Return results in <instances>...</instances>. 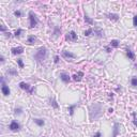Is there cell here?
<instances>
[{"instance_id":"ba28073f","label":"cell","mask_w":137,"mask_h":137,"mask_svg":"<svg viewBox=\"0 0 137 137\" xmlns=\"http://www.w3.org/2000/svg\"><path fill=\"white\" fill-rule=\"evenodd\" d=\"M77 39H78V37H77V33L74 30L70 31L68 34H65V40L67 41H72V42H75V41H77Z\"/></svg>"},{"instance_id":"9c48e42d","label":"cell","mask_w":137,"mask_h":137,"mask_svg":"<svg viewBox=\"0 0 137 137\" xmlns=\"http://www.w3.org/2000/svg\"><path fill=\"white\" fill-rule=\"evenodd\" d=\"M11 52H12V55H14V56L22 55V54L24 52V47H23V46L12 47V48H11Z\"/></svg>"},{"instance_id":"30bf717a","label":"cell","mask_w":137,"mask_h":137,"mask_svg":"<svg viewBox=\"0 0 137 137\" xmlns=\"http://www.w3.org/2000/svg\"><path fill=\"white\" fill-rule=\"evenodd\" d=\"M1 92H2V94L4 95V97H8V95L11 94L10 88H9V86L7 84H5V82H1Z\"/></svg>"},{"instance_id":"3957f363","label":"cell","mask_w":137,"mask_h":137,"mask_svg":"<svg viewBox=\"0 0 137 137\" xmlns=\"http://www.w3.org/2000/svg\"><path fill=\"white\" fill-rule=\"evenodd\" d=\"M28 18H29V28L30 29H33L38 26L39 24V18L37 14L34 13L33 11H29L28 12Z\"/></svg>"},{"instance_id":"9a60e30c","label":"cell","mask_w":137,"mask_h":137,"mask_svg":"<svg viewBox=\"0 0 137 137\" xmlns=\"http://www.w3.org/2000/svg\"><path fill=\"white\" fill-rule=\"evenodd\" d=\"M93 34H94L97 38H99V39L104 38V31L102 30V29H100V28L93 29Z\"/></svg>"},{"instance_id":"4dcf8cb0","label":"cell","mask_w":137,"mask_h":137,"mask_svg":"<svg viewBox=\"0 0 137 137\" xmlns=\"http://www.w3.org/2000/svg\"><path fill=\"white\" fill-rule=\"evenodd\" d=\"M4 37H5V38L11 39V38H13V37H14V34H13V33H11L10 31H7V32L4 33Z\"/></svg>"},{"instance_id":"277c9868","label":"cell","mask_w":137,"mask_h":137,"mask_svg":"<svg viewBox=\"0 0 137 137\" xmlns=\"http://www.w3.org/2000/svg\"><path fill=\"white\" fill-rule=\"evenodd\" d=\"M18 86H19V88L22 89V90H25L29 94H32L33 91H34V87H30V85L27 84V82H25V81H20L18 84Z\"/></svg>"},{"instance_id":"d6986e66","label":"cell","mask_w":137,"mask_h":137,"mask_svg":"<svg viewBox=\"0 0 137 137\" xmlns=\"http://www.w3.org/2000/svg\"><path fill=\"white\" fill-rule=\"evenodd\" d=\"M108 45L111 47V48H118V47L120 46V41H119V40H116V39H115V40H111Z\"/></svg>"},{"instance_id":"74e56055","label":"cell","mask_w":137,"mask_h":137,"mask_svg":"<svg viewBox=\"0 0 137 137\" xmlns=\"http://www.w3.org/2000/svg\"><path fill=\"white\" fill-rule=\"evenodd\" d=\"M108 112H109V114H112V112H114V108H111V107H110V108H108Z\"/></svg>"},{"instance_id":"8992f818","label":"cell","mask_w":137,"mask_h":137,"mask_svg":"<svg viewBox=\"0 0 137 137\" xmlns=\"http://www.w3.org/2000/svg\"><path fill=\"white\" fill-rule=\"evenodd\" d=\"M61 56L67 59V60H73V59L76 58V55L72 51H68V50H62L61 51Z\"/></svg>"},{"instance_id":"4fadbf2b","label":"cell","mask_w":137,"mask_h":137,"mask_svg":"<svg viewBox=\"0 0 137 137\" xmlns=\"http://www.w3.org/2000/svg\"><path fill=\"white\" fill-rule=\"evenodd\" d=\"M106 17L108 19L112 20V22H118L119 18H120V16H119V14H117V13H108V14H106Z\"/></svg>"},{"instance_id":"cb8c5ba5","label":"cell","mask_w":137,"mask_h":137,"mask_svg":"<svg viewBox=\"0 0 137 137\" xmlns=\"http://www.w3.org/2000/svg\"><path fill=\"white\" fill-rule=\"evenodd\" d=\"M23 32H24V30H23L22 28H17L16 30L14 31V33H13V34H14V37H15V38H19L20 35L23 34Z\"/></svg>"},{"instance_id":"d4e9b609","label":"cell","mask_w":137,"mask_h":137,"mask_svg":"<svg viewBox=\"0 0 137 137\" xmlns=\"http://www.w3.org/2000/svg\"><path fill=\"white\" fill-rule=\"evenodd\" d=\"M131 86L134 88H137V76H133L131 78Z\"/></svg>"},{"instance_id":"f1b7e54d","label":"cell","mask_w":137,"mask_h":137,"mask_svg":"<svg viewBox=\"0 0 137 137\" xmlns=\"http://www.w3.org/2000/svg\"><path fill=\"white\" fill-rule=\"evenodd\" d=\"M23 13H22V11L20 10H15L14 11V16L15 17H22Z\"/></svg>"},{"instance_id":"52a82bcc","label":"cell","mask_w":137,"mask_h":137,"mask_svg":"<svg viewBox=\"0 0 137 137\" xmlns=\"http://www.w3.org/2000/svg\"><path fill=\"white\" fill-rule=\"evenodd\" d=\"M59 77H60V80L63 82V84H69V82L71 81V79H72V76H70L65 72H61L60 75H59Z\"/></svg>"},{"instance_id":"7c38bea8","label":"cell","mask_w":137,"mask_h":137,"mask_svg":"<svg viewBox=\"0 0 137 137\" xmlns=\"http://www.w3.org/2000/svg\"><path fill=\"white\" fill-rule=\"evenodd\" d=\"M82 77H84V72H81V71H78L77 73H75L73 76H72V79L74 81H80L82 79Z\"/></svg>"},{"instance_id":"7402d4cb","label":"cell","mask_w":137,"mask_h":137,"mask_svg":"<svg viewBox=\"0 0 137 137\" xmlns=\"http://www.w3.org/2000/svg\"><path fill=\"white\" fill-rule=\"evenodd\" d=\"M7 74H8L9 76H12V77H14V76H17V75H18L17 71H16L15 69H13V68H10V69L7 71Z\"/></svg>"},{"instance_id":"ffe728a7","label":"cell","mask_w":137,"mask_h":137,"mask_svg":"<svg viewBox=\"0 0 137 137\" xmlns=\"http://www.w3.org/2000/svg\"><path fill=\"white\" fill-rule=\"evenodd\" d=\"M77 106H78V103H75V104H71V105H69L68 110H69L70 116H73V115H74V112H75V108H76Z\"/></svg>"},{"instance_id":"4316f807","label":"cell","mask_w":137,"mask_h":137,"mask_svg":"<svg viewBox=\"0 0 137 137\" xmlns=\"http://www.w3.org/2000/svg\"><path fill=\"white\" fill-rule=\"evenodd\" d=\"M91 34H93V28H89V29H87V30L84 31L85 37H90Z\"/></svg>"},{"instance_id":"d6a6232c","label":"cell","mask_w":137,"mask_h":137,"mask_svg":"<svg viewBox=\"0 0 137 137\" xmlns=\"http://www.w3.org/2000/svg\"><path fill=\"white\" fill-rule=\"evenodd\" d=\"M59 61H60V57H59L58 55H56L55 57H54V62L57 64V63H59Z\"/></svg>"},{"instance_id":"484cf974","label":"cell","mask_w":137,"mask_h":137,"mask_svg":"<svg viewBox=\"0 0 137 137\" xmlns=\"http://www.w3.org/2000/svg\"><path fill=\"white\" fill-rule=\"evenodd\" d=\"M23 111H24V109L22 108V107H16V108L14 109V115L15 116H20L23 114Z\"/></svg>"},{"instance_id":"7a4b0ae2","label":"cell","mask_w":137,"mask_h":137,"mask_svg":"<svg viewBox=\"0 0 137 137\" xmlns=\"http://www.w3.org/2000/svg\"><path fill=\"white\" fill-rule=\"evenodd\" d=\"M47 54H48L47 48L45 46H42V47H40V48L37 50V52L33 55V58H34V60L37 61L38 63H41V62H43L46 59Z\"/></svg>"},{"instance_id":"2e32d148","label":"cell","mask_w":137,"mask_h":137,"mask_svg":"<svg viewBox=\"0 0 137 137\" xmlns=\"http://www.w3.org/2000/svg\"><path fill=\"white\" fill-rule=\"evenodd\" d=\"M60 34H61V28L59 27V26H55V27H54V31H52L54 38H56V39H57Z\"/></svg>"},{"instance_id":"5bb4252c","label":"cell","mask_w":137,"mask_h":137,"mask_svg":"<svg viewBox=\"0 0 137 137\" xmlns=\"http://www.w3.org/2000/svg\"><path fill=\"white\" fill-rule=\"evenodd\" d=\"M119 123L118 122H116V123H114V128H112V135H111V137H117L118 135H119V133H120V129H119Z\"/></svg>"},{"instance_id":"d590c367","label":"cell","mask_w":137,"mask_h":137,"mask_svg":"<svg viewBox=\"0 0 137 137\" xmlns=\"http://www.w3.org/2000/svg\"><path fill=\"white\" fill-rule=\"evenodd\" d=\"M93 137H102V133H101V131H98V132L93 135Z\"/></svg>"},{"instance_id":"836d02e7","label":"cell","mask_w":137,"mask_h":137,"mask_svg":"<svg viewBox=\"0 0 137 137\" xmlns=\"http://www.w3.org/2000/svg\"><path fill=\"white\" fill-rule=\"evenodd\" d=\"M133 26L137 27V14L134 15V17H133Z\"/></svg>"},{"instance_id":"8fae6325","label":"cell","mask_w":137,"mask_h":137,"mask_svg":"<svg viewBox=\"0 0 137 137\" xmlns=\"http://www.w3.org/2000/svg\"><path fill=\"white\" fill-rule=\"evenodd\" d=\"M125 55H127V57L130 59V60L135 61V59H136V55H135V52H134L132 49L127 48V50H125Z\"/></svg>"},{"instance_id":"f546056e","label":"cell","mask_w":137,"mask_h":137,"mask_svg":"<svg viewBox=\"0 0 137 137\" xmlns=\"http://www.w3.org/2000/svg\"><path fill=\"white\" fill-rule=\"evenodd\" d=\"M133 117H134V119H133V124L137 128V115H136V112H133Z\"/></svg>"},{"instance_id":"6da1fadb","label":"cell","mask_w":137,"mask_h":137,"mask_svg":"<svg viewBox=\"0 0 137 137\" xmlns=\"http://www.w3.org/2000/svg\"><path fill=\"white\" fill-rule=\"evenodd\" d=\"M103 115V105L101 103H93L89 107V118L91 121L99 120Z\"/></svg>"},{"instance_id":"ac0fdd59","label":"cell","mask_w":137,"mask_h":137,"mask_svg":"<svg viewBox=\"0 0 137 137\" xmlns=\"http://www.w3.org/2000/svg\"><path fill=\"white\" fill-rule=\"evenodd\" d=\"M35 42H37V38H35L34 35H29L26 40V44H28V45H33Z\"/></svg>"},{"instance_id":"e575fe53","label":"cell","mask_w":137,"mask_h":137,"mask_svg":"<svg viewBox=\"0 0 137 137\" xmlns=\"http://www.w3.org/2000/svg\"><path fill=\"white\" fill-rule=\"evenodd\" d=\"M104 49L106 50V52H108V54H110V52H111V47H110L109 45L105 46V47H104Z\"/></svg>"},{"instance_id":"603a6c76","label":"cell","mask_w":137,"mask_h":137,"mask_svg":"<svg viewBox=\"0 0 137 137\" xmlns=\"http://www.w3.org/2000/svg\"><path fill=\"white\" fill-rule=\"evenodd\" d=\"M84 20L86 22V24H88V25H93L94 24V20L91 18V17H89L87 14H85V16H84Z\"/></svg>"},{"instance_id":"f35d334b","label":"cell","mask_w":137,"mask_h":137,"mask_svg":"<svg viewBox=\"0 0 137 137\" xmlns=\"http://www.w3.org/2000/svg\"><path fill=\"white\" fill-rule=\"evenodd\" d=\"M42 137H45V136H42Z\"/></svg>"},{"instance_id":"83f0119b","label":"cell","mask_w":137,"mask_h":137,"mask_svg":"<svg viewBox=\"0 0 137 137\" xmlns=\"http://www.w3.org/2000/svg\"><path fill=\"white\" fill-rule=\"evenodd\" d=\"M16 62H17V65L19 67V69H24V67H25V64H24V61H23V59H20V58H18L16 60Z\"/></svg>"},{"instance_id":"44dd1931","label":"cell","mask_w":137,"mask_h":137,"mask_svg":"<svg viewBox=\"0 0 137 137\" xmlns=\"http://www.w3.org/2000/svg\"><path fill=\"white\" fill-rule=\"evenodd\" d=\"M49 104H50V106L52 107V108H55V109L59 108V105H58V103H57V101H56L55 98H49Z\"/></svg>"},{"instance_id":"5b68a950","label":"cell","mask_w":137,"mask_h":137,"mask_svg":"<svg viewBox=\"0 0 137 137\" xmlns=\"http://www.w3.org/2000/svg\"><path fill=\"white\" fill-rule=\"evenodd\" d=\"M9 130L12 131V132H18L20 130V124L17 120H12L9 124Z\"/></svg>"},{"instance_id":"8d00e7d4","label":"cell","mask_w":137,"mask_h":137,"mask_svg":"<svg viewBox=\"0 0 137 137\" xmlns=\"http://www.w3.org/2000/svg\"><path fill=\"white\" fill-rule=\"evenodd\" d=\"M0 61H1V63H4V61H5V60H4V57H3V56L0 57Z\"/></svg>"},{"instance_id":"1f68e13d","label":"cell","mask_w":137,"mask_h":137,"mask_svg":"<svg viewBox=\"0 0 137 137\" xmlns=\"http://www.w3.org/2000/svg\"><path fill=\"white\" fill-rule=\"evenodd\" d=\"M0 31H1L2 33H5L7 32V27H5L4 25H1L0 26Z\"/></svg>"},{"instance_id":"e0dca14e","label":"cell","mask_w":137,"mask_h":137,"mask_svg":"<svg viewBox=\"0 0 137 137\" xmlns=\"http://www.w3.org/2000/svg\"><path fill=\"white\" fill-rule=\"evenodd\" d=\"M33 122L37 124L38 127H44L45 125V121H44V119H42V118H34Z\"/></svg>"}]
</instances>
